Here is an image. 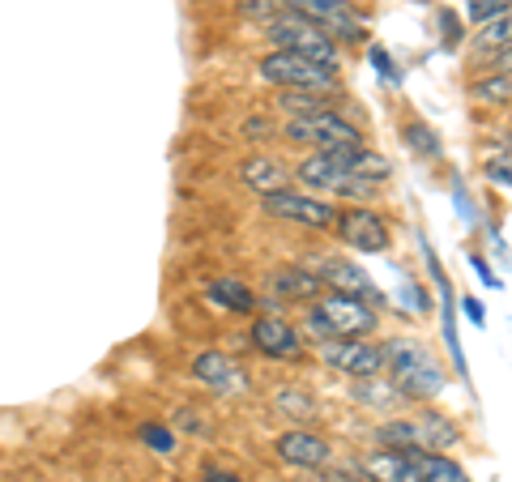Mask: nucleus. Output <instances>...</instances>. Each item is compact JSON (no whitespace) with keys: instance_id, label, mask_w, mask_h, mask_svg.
<instances>
[{"instance_id":"nucleus-7","label":"nucleus","mask_w":512,"mask_h":482,"mask_svg":"<svg viewBox=\"0 0 512 482\" xmlns=\"http://www.w3.org/2000/svg\"><path fill=\"white\" fill-rule=\"evenodd\" d=\"M316 350L329 367H338L350 380H372L384 372V342H372V337H329Z\"/></svg>"},{"instance_id":"nucleus-20","label":"nucleus","mask_w":512,"mask_h":482,"mask_svg":"<svg viewBox=\"0 0 512 482\" xmlns=\"http://www.w3.org/2000/svg\"><path fill=\"white\" fill-rule=\"evenodd\" d=\"M414 470H419V482H470V474L461 470V465L453 457L444 453H414V448H406Z\"/></svg>"},{"instance_id":"nucleus-31","label":"nucleus","mask_w":512,"mask_h":482,"mask_svg":"<svg viewBox=\"0 0 512 482\" xmlns=\"http://www.w3.org/2000/svg\"><path fill=\"white\" fill-rule=\"evenodd\" d=\"M201 482H239V474L222 470L218 461H205V465H201Z\"/></svg>"},{"instance_id":"nucleus-26","label":"nucleus","mask_w":512,"mask_h":482,"mask_svg":"<svg viewBox=\"0 0 512 482\" xmlns=\"http://www.w3.org/2000/svg\"><path fill=\"white\" fill-rule=\"evenodd\" d=\"M402 137L410 141V150H419V154H440V141H436V133H431L427 124H406Z\"/></svg>"},{"instance_id":"nucleus-27","label":"nucleus","mask_w":512,"mask_h":482,"mask_svg":"<svg viewBox=\"0 0 512 482\" xmlns=\"http://www.w3.org/2000/svg\"><path fill=\"white\" fill-rule=\"evenodd\" d=\"M316 482H367V478H363V465H355V461H342V465L329 461Z\"/></svg>"},{"instance_id":"nucleus-30","label":"nucleus","mask_w":512,"mask_h":482,"mask_svg":"<svg viewBox=\"0 0 512 482\" xmlns=\"http://www.w3.org/2000/svg\"><path fill=\"white\" fill-rule=\"evenodd\" d=\"M487 180H495V184H508V146L500 150V158H491V163H487Z\"/></svg>"},{"instance_id":"nucleus-19","label":"nucleus","mask_w":512,"mask_h":482,"mask_svg":"<svg viewBox=\"0 0 512 482\" xmlns=\"http://www.w3.org/2000/svg\"><path fill=\"white\" fill-rule=\"evenodd\" d=\"M274 410L282 414V419H291V423H316L320 419V401L308 389H295V384L291 389L282 384V389L274 393Z\"/></svg>"},{"instance_id":"nucleus-28","label":"nucleus","mask_w":512,"mask_h":482,"mask_svg":"<svg viewBox=\"0 0 512 482\" xmlns=\"http://www.w3.org/2000/svg\"><path fill=\"white\" fill-rule=\"evenodd\" d=\"M141 444H150L154 448V453H175V436H171V431L167 427H154V423H146V427H141Z\"/></svg>"},{"instance_id":"nucleus-13","label":"nucleus","mask_w":512,"mask_h":482,"mask_svg":"<svg viewBox=\"0 0 512 482\" xmlns=\"http://www.w3.org/2000/svg\"><path fill=\"white\" fill-rule=\"evenodd\" d=\"M192 380L222 397H235L248 389V372L231 355H222V350H201V355L192 359Z\"/></svg>"},{"instance_id":"nucleus-29","label":"nucleus","mask_w":512,"mask_h":482,"mask_svg":"<svg viewBox=\"0 0 512 482\" xmlns=\"http://www.w3.org/2000/svg\"><path fill=\"white\" fill-rule=\"evenodd\" d=\"M500 13H508V0H474L470 5L474 22H491V18H500Z\"/></svg>"},{"instance_id":"nucleus-8","label":"nucleus","mask_w":512,"mask_h":482,"mask_svg":"<svg viewBox=\"0 0 512 482\" xmlns=\"http://www.w3.org/2000/svg\"><path fill=\"white\" fill-rule=\"evenodd\" d=\"M261 210L269 218L299 222V227H312V231H333V222H338V205L333 201L312 197V192H295V188H282V192L261 197Z\"/></svg>"},{"instance_id":"nucleus-2","label":"nucleus","mask_w":512,"mask_h":482,"mask_svg":"<svg viewBox=\"0 0 512 482\" xmlns=\"http://www.w3.org/2000/svg\"><path fill=\"white\" fill-rule=\"evenodd\" d=\"M291 180H299L303 188L312 192V197H338V201H350V205H359L372 197V184H363L359 175H350V167L342 163V154H308L303 163L295 167Z\"/></svg>"},{"instance_id":"nucleus-15","label":"nucleus","mask_w":512,"mask_h":482,"mask_svg":"<svg viewBox=\"0 0 512 482\" xmlns=\"http://www.w3.org/2000/svg\"><path fill=\"white\" fill-rule=\"evenodd\" d=\"M239 180H244V188H252L256 197H269V192L291 188V167L274 154H252L239 163Z\"/></svg>"},{"instance_id":"nucleus-16","label":"nucleus","mask_w":512,"mask_h":482,"mask_svg":"<svg viewBox=\"0 0 512 482\" xmlns=\"http://www.w3.org/2000/svg\"><path fill=\"white\" fill-rule=\"evenodd\" d=\"M363 478L367 482H419V470H414L406 448H376L363 461Z\"/></svg>"},{"instance_id":"nucleus-4","label":"nucleus","mask_w":512,"mask_h":482,"mask_svg":"<svg viewBox=\"0 0 512 482\" xmlns=\"http://www.w3.org/2000/svg\"><path fill=\"white\" fill-rule=\"evenodd\" d=\"M282 137L291 146H308L312 154H333V150H355L363 146V133L338 111H312V116H291L282 124Z\"/></svg>"},{"instance_id":"nucleus-12","label":"nucleus","mask_w":512,"mask_h":482,"mask_svg":"<svg viewBox=\"0 0 512 482\" xmlns=\"http://www.w3.org/2000/svg\"><path fill=\"white\" fill-rule=\"evenodd\" d=\"M274 448H278L282 465H291V470H325V465L333 461V444L325 436H316V431H308V427L282 431Z\"/></svg>"},{"instance_id":"nucleus-32","label":"nucleus","mask_w":512,"mask_h":482,"mask_svg":"<svg viewBox=\"0 0 512 482\" xmlns=\"http://www.w3.org/2000/svg\"><path fill=\"white\" fill-rule=\"evenodd\" d=\"M367 56H372V64H376V69H380L384 77H389V82H397V69H393V60H389V56H384V52H380V47H372V52H367Z\"/></svg>"},{"instance_id":"nucleus-5","label":"nucleus","mask_w":512,"mask_h":482,"mask_svg":"<svg viewBox=\"0 0 512 482\" xmlns=\"http://www.w3.org/2000/svg\"><path fill=\"white\" fill-rule=\"evenodd\" d=\"M461 440V431L444 414H419V419H389L376 427L380 448H414V453H440Z\"/></svg>"},{"instance_id":"nucleus-14","label":"nucleus","mask_w":512,"mask_h":482,"mask_svg":"<svg viewBox=\"0 0 512 482\" xmlns=\"http://www.w3.org/2000/svg\"><path fill=\"white\" fill-rule=\"evenodd\" d=\"M248 337L265 359H299L303 355V333L282 316H256Z\"/></svg>"},{"instance_id":"nucleus-34","label":"nucleus","mask_w":512,"mask_h":482,"mask_svg":"<svg viewBox=\"0 0 512 482\" xmlns=\"http://www.w3.org/2000/svg\"><path fill=\"white\" fill-rule=\"evenodd\" d=\"M466 312H470L474 325H483V303H478V299H466Z\"/></svg>"},{"instance_id":"nucleus-33","label":"nucleus","mask_w":512,"mask_h":482,"mask_svg":"<svg viewBox=\"0 0 512 482\" xmlns=\"http://www.w3.org/2000/svg\"><path fill=\"white\" fill-rule=\"evenodd\" d=\"M244 133L248 137H269V133H274V124H269L265 116H256V120H244Z\"/></svg>"},{"instance_id":"nucleus-1","label":"nucleus","mask_w":512,"mask_h":482,"mask_svg":"<svg viewBox=\"0 0 512 482\" xmlns=\"http://www.w3.org/2000/svg\"><path fill=\"white\" fill-rule=\"evenodd\" d=\"M384 367H389V376H393V389L406 401H431V397H440L448 384L436 355H431L427 346L410 342V337L384 342Z\"/></svg>"},{"instance_id":"nucleus-23","label":"nucleus","mask_w":512,"mask_h":482,"mask_svg":"<svg viewBox=\"0 0 512 482\" xmlns=\"http://www.w3.org/2000/svg\"><path fill=\"white\" fill-rule=\"evenodd\" d=\"M355 397L363 401V406H372V410H393L397 406V401H406L402 393H397L393 389V380H359L355 384Z\"/></svg>"},{"instance_id":"nucleus-11","label":"nucleus","mask_w":512,"mask_h":482,"mask_svg":"<svg viewBox=\"0 0 512 482\" xmlns=\"http://www.w3.org/2000/svg\"><path fill=\"white\" fill-rule=\"evenodd\" d=\"M333 231L342 235V244L359 248V252H384L389 248V222H384L376 210H367V205H346V210H338Z\"/></svg>"},{"instance_id":"nucleus-9","label":"nucleus","mask_w":512,"mask_h":482,"mask_svg":"<svg viewBox=\"0 0 512 482\" xmlns=\"http://www.w3.org/2000/svg\"><path fill=\"white\" fill-rule=\"evenodd\" d=\"M295 13H303L312 26H320L333 43H359L367 39V22L350 0H286Z\"/></svg>"},{"instance_id":"nucleus-17","label":"nucleus","mask_w":512,"mask_h":482,"mask_svg":"<svg viewBox=\"0 0 512 482\" xmlns=\"http://www.w3.org/2000/svg\"><path fill=\"white\" fill-rule=\"evenodd\" d=\"M269 291L282 303H316L325 295V282H320L312 269H278L274 278H269Z\"/></svg>"},{"instance_id":"nucleus-6","label":"nucleus","mask_w":512,"mask_h":482,"mask_svg":"<svg viewBox=\"0 0 512 482\" xmlns=\"http://www.w3.org/2000/svg\"><path fill=\"white\" fill-rule=\"evenodd\" d=\"M256 73H261V82L269 86H278V90H333L338 86V77H333V69H325V64H316V60H303L295 52H269L256 60Z\"/></svg>"},{"instance_id":"nucleus-25","label":"nucleus","mask_w":512,"mask_h":482,"mask_svg":"<svg viewBox=\"0 0 512 482\" xmlns=\"http://www.w3.org/2000/svg\"><path fill=\"white\" fill-rule=\"evenodd\" d=\"M491 52H508V13H500L495 22L483 26V35H478V56L491 60Z\"/></svg>"},{"instance_id":"nucleus-18","label":"nucleus","mask_w":512,"mask_h":482,"mask_svg":"<svg viewBox=\"0 0 512 482\" xmlns=\"http://www.w3.org/2000/svg\"><path fill=\"white\" fill-rule=\"evenodd\" d=\"M316 278L325 286H333V291H342V295H372L367 273L355 261H346V256H325V261L316 265Z\"/></svg>"},{"instance_id":"nucleus-10","label":"nucleus","mask_w":512,"mask_h":482,"mask_svg":"<svg viewBox=\"0 0 512 482\" xmlns=\"http://www.w3.org/2000/svg\"><path fill=\"white\" fill-rule=\"evenodd\" d=\"M312 308L320 312V320L329 325L333 337H372V329H376V312L363 295L329 291L325 299H316Z\"/></svg>"},{"instance_id":"nucleus-22","label":"nucleus","mask_w":512,"mask_h":482,"mask_svg":"<svg viewBox=\"0 0 512 482\" xmlns=\"http://www.w3.org/2000/svg\"><path fill=\"white\" fill-rule=\"evenodd\" d=\"M508 94H512L508 69H491V73H483V77H478V82L470 86V99L483 103V107H508Z\"/></svg>"},{"instance_id":"nucleus-24","label":"nucleus","mask_w":512,"mask_h":482,"mask_svg":"<svg viewBox=\"0 0 512 482\" xmlns=\"http://www.w3.org/2000/svg\"><path fill=\"white\" fill-rule=\"evenodd\" d=\"M274 103L286 111V120H291V116H312V111H329L325 99H320V94H312V90H278Z\"/></svg>"},{"instance_id":"nucleus-21","label":"nucleus","mask_w":512,"mask_h":482,"mask_svg":"<svg viewBox=\"0 0 512 482\" xmlns=\"http://www.w3.org/2000/svg\"><path fill=\"white\" fill-rule=\"evenodd\" d=\"M205 295H210V303H218L222 312H235V316H248L256 308V295L239 278H218V282H210Z\"/></svg>"},{"instance_id":"nucleus-3","label":"nucleus","mask_w":512,"mask_h":482,"mask_svg":"<svg viewBox=\"0 0 512 482\" xmlns=\"http://www.w3.org/2000/svg\"><path fill=\"white\" fill-rule=\"evenodd\" d=\"M265 35L274 39L278 52H295L303 60H316V64H325V69H333L338 64V43H333L325 30L312 26L303 13L295 9H278L274 18L265 22Z\"/></svg>"}]
</instances>
